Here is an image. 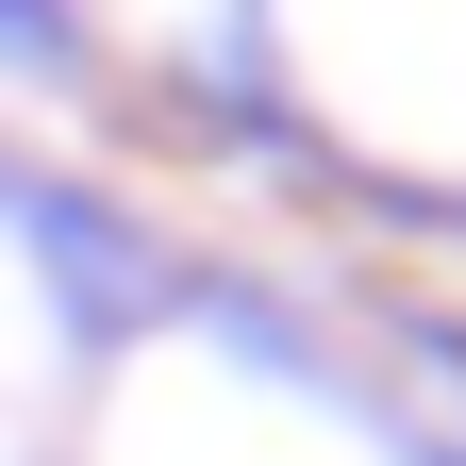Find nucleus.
<instances>
[{
  "instance_id": "nucleus-1",
  "label": "nucleus",
  "mask_w": 466,
  "mask_h": 466,
  "mask_svg": "<svg viewBox=\"0 0 466 466\" xmlns=\"http://www.w3.org/2000/svg\"><path fill=\"white\" fill-rule=\"evenodd\" d=\"M0 50L17 67H67V0H0Z\"/></svg>"
}]
</instances>
